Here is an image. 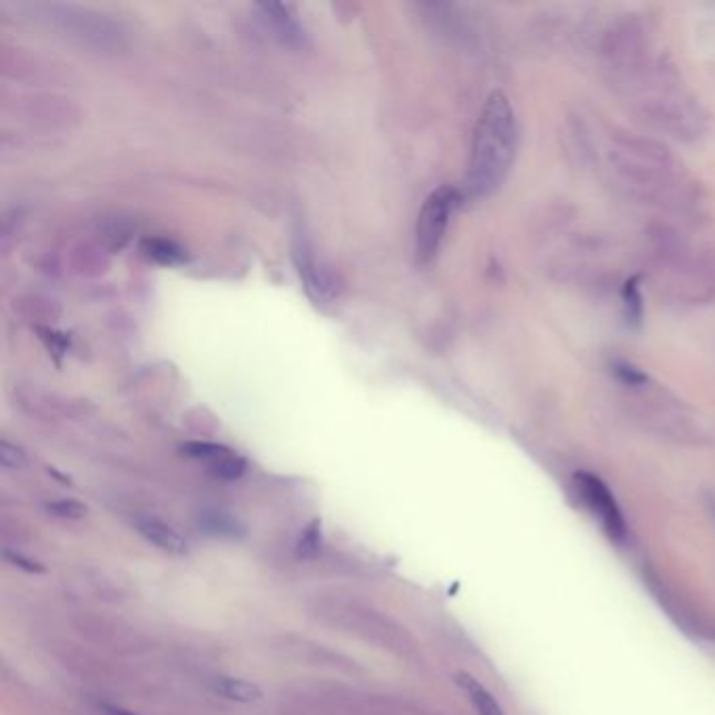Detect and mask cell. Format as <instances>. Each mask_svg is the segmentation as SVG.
I'll return each mask as SVG.
<instances>
[{
  "instance_id": "cell-1",
  "label": "cell",
  "mask_w": 715,
  "mask_h": 715,
  "mask_svg": "<svg viewBox=\"0 0 715 715\" xmlns=\"http://www.w3.org/2000/svg\"><path fill=\"white\" fill-rule=\"evenodd\" d=\"M600 70L630 110L661 135L695 143L709 133L711 116L690 91L676 63L659 49L640 17H625L602 34Z\"/></svg>"
},
{
  "instance_id": "cell-17",
  "label": "cell",
  "mask_w": 715,
  "mask_h": 715,
  "mask_svg": "<svg viewBox=\"0 0 715 715\" xmlns=\"http://www.w3.org/2000/svg\"><path fill=\"white\" fill-rule=\"evenodd\" d=\"M47 510L59 518H70V520H78L86 516V506L76 502V500H57V502H49Z\"/></svg>"
},
{
  "instance_id": "cell-8",
  "label": "cell",
  "mask_w": 715,
  "mask_h": 715,
  "mask_svg": "<svg viewBox=\"0 0 715 715\" xmlns=\"http://www.w3.org/2000/svg\"><path fill=\"white\" fill-rule=\"evenodd\" d=\"M294 263L298 267L300 279L305 281V290L317 302H328L334 296V281L328 269H323L313 254L307 240L298 237L294 244Z\"/></svg>"
},
{
  "instance_id": "cell-15",
  "label": "cell",
  "mask_w": 715,
  "mask_h": 715,
  "mask_svg": "<svg viewBox=\"0 0 715 715\" xmlns=\"http://www.w3.org/2000/svg\"><path fill=\"white\" fill-rule=\"evenodd\" d=\"M143 252L145 256H149L151 260H156V263L162 265H177L183 260V250L166 240H147L143 244Z\"/></svg>"
},
{
  "instance_id": "cell-2",
  "label": "cell",
  "mask_w": 715,
  "mask_h": 715,
  "mask_svg": "<svg viewBox=\"0 0 715 715\" xmlns=\"http://www.w3.org/2000/svg\"><path fill=\"white\" fill-rule=\"evenodd\" d=\"M604 164L611 183L625 198L678 216L703 212L701 185L661 141L613 133L606 141Z\"/></svg>"
},
{
  "instance_id": "cell-6",
  "label": "cell",
  "mask_w": 715,
  "mask_h": 715,
  "mask_svg": "<svg viewBox=\"0 0 715 715\" xmlns=\"http://www.w3.org/2000/svg\"><path fill=\"white\" fill-rule=\"evenodd\" d=\"M573 491L581 506L598 520L606 537L623 546L627 541V523L609 485L598 474L581 470L573 474Z\"/></svg>"
},
{
  "instance_id": "cell-5",
  "label": "cell",
  "mask_w": 715,
  "mask_h": 715,
  "mask_svg": "<svg viewBox=\"0 0 715 715\" xmlns=\"http://www.w3.org/2000/svg\"><path fill=\"white\" fill-rule=\"evenodd\" d=\"M458 204L460 191L451 185H441L426 198L416 225V256L422 265H428L439 254L453 210Z\"/></svg>"
},
{
  "instance_id": "cell-18",
  "label": "cell",
  "mask_w": 715,
  "mask_h": 715,
  "mask_svg": "<svg viewBox=\"0 0 715 715\" xmlns=\"http://www.w3.org/2000/svg\"><path fill=\"white\" fill-rule=\"evenodd\" d=\"M0 464H3V468H7V470L24 468L26 466L24 449L9 443V441H3V443H0Z\"/></svg>"
},
{
  "instance_id": "cell-10",
  "label": "cell",
  "mask_w": 715,
  "mask_h": 715,
  "mask_svg": "<svg viewBox=\"0 0 715 715\" xmlns=\"http://www.w3.org/2000/svg\"><path fill=\"white\" fill-rule=\"evenodd\" d=\"M258 11L265 15V19L273 26V30L288 42H300L305 38V30L300 28L298 17L292 5L286 3H260Z\"/></svg>"
},
{
  "instance_id": "cell-13",
  "label": "cell",
  "mask_w": 715,
  "mask_h": 715,
  "mask_svg": "<svg viewBox=\"0 0 715 715\" xmlns=\"http://www.w3.org/2000/svg\"><path fill=\"white\" fill-rule=\"evenodd\" d=\"M458 684L466 690L476 715H506L502 705L497 703L491 692L470 674H458Z\"/></svg>"
},
{
  "instance_id": "cell-9",
  "label": "cell",
  "mask_w": 715,
  "mask_h": 715,
  "mask_svg": "<svg viewBox=\"0 0 715 715\" xmlns=\"http://www.w3.org/2000/svg\"><path fill=\"white\" fill-rule=\"evenodd\" d=\"M139 535L149 541L151 546H156L160 548L162 552H168V554H175V556H183L187 554V541L185 537L172 529L170 525H166L164 520L160 518H151V516H143V518H137V523H135Z\"/></svg>"
},
{
  "instance_id": "cell-16",
  "label": "cell",
  "mask_w": 715,
  "mask_h": 715,
  "mask_svg": "<svg viewBox=\"0 0 715 715\" xmlns=\"http://www.w3.org/2000/svg\"><path fill=\"white\" fill-rule=\"evenodd\" d=\"M321 546H323V533H321V520L315 518L311 520V525L302 531L300 539H298V546H296V552L300 558H315L319 552H321Z\"/></svg>"
},
{
  "instance_id": "cell-3",
  "label": "cell",
  "mask_w": 715,
  "mask_h": 715,
  "mask_svg": "<svg viewBox=\"0 0 715 715\" xmlns=\"http://www.w3.org/2000/svg\"><path fill=\"white\" fill-rule=\"evenodd\" d=\"M646 267L653 290L678 307L715 302V244L692 242L669 225L646 235Z\"/></svg>"
},
{
  "instance_id": "cell-12",
  "label": "cell",
  "mask_w": 715,
  "mask_h": 715,
  "mask_svg": "<svg viewBox=\"0 0 715 715\" xmlns=\"http://www.w3.org/2000/svg\"><path fill=\"white\" fill-rule=\"evenodd\" d=\"M212 688L219 697L235 703H256L263 699V690H260L254 682L242 680V678H231V676H221L212 682Z\"/></svg>"
},
{
  "instance_id": "cell-20",
  "label": "cell",
  "mask_w": 715,
  "mask_h": 715,
  "mask_svg": "<svg viewBox=\"0 0 715 715\" xmlns=\"http://www.w3.org/2000/svg\"><path fill=\"white\" fill-rule=\"evenodd\" d=\"M103 709H105L107 715H135V713L124 711V709H120V707H116V705H103Z\"/></svg>"
},
{
  "instance_id": "cell-14",
  "label": "cell",
  "mask_w": 715,
  "mask_h": 715,
  "mask_svg": "<svg viewBox=\"0 0 715 715\" xmlns=\"http://www.w3.org/2000/svg\"><path fill=\"white\" fill-rule=\"evenodd\" d=\"M611 374L621 388H634V386H640L650 380V376L642 370V367H638L636 363L627 361V359H613Z\"/></svg>"
},
{
  "instance_id": "cell-19",
  "label": "cell",
  "mask_w": 715,
  "mask_h": 715,
  "mask_svg": "<svg viewBox=\"0 0 715 715\" xmlns=\"http://www.w3.org/2000/svg\"><path fill=\"white\" fill-rule=\"evenodd\" d=\"M5 560L9 562V565L21 569L24 573H30V575H40V573H45V567L40 565V562L24 556V554H19V552H11V550H5Z\"/></svg>"
},
{
  "instance_id": "cell-11",
  "label": "cell",
  "mask_w": 715,
  "mask_h": 715,
  "mask_svg": "<svg viewBox=\"0 0 715 715\" xmlns=\"http://www.w3.org/2000/svg\"><path fill=\"white\" fill-rule=\"evenodd\" d=\"M619 296H621V311L625 323L630 325V328H640L644 321V298L640 290V275L627 277L621 284Z\"/></svg>"
},
{
  "instance_id": "cell-4",
  "label": "cell",
  "mask_w": 715,
  "mask_h": 715,
  "mask_svg": "<svg viewBox=\"0 0 715 715\" xmlns=\"http://www.w3.org/2000/svg\"><path fill=\"white\" fill-rule=\"evenodd\" d=\"M518 149V124L514 107L502 91H493L474 126L464 187L474 200L500 189L514 166Z\"/></svg>"
},
{
  "instance_id": "cell-7",
  "label": "cell",
  "mask_w": 715,
  "mask_h": 715,
  "mask_svg": "<svg viewBox=\"0 0 715 715\" xmlns=\"http://www.w3.org/2000/svg\"><path fill=\"white\" fill-rule=\"evenodd\" d=\"M183 453L189 455V458H193V460L206 462L216 479L237 481L246 472V460L223 445L187 443V445H183Z\"/></svg>"
}]
</instances>
